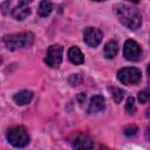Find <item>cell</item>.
<instances>
[{
	"label": "cell",
	"instance_id": "6da1fadb",
	"mask_svg": "<svg viewBox=\"0 0 150 150\" xmlns=\"http://www.w3.org/2000/svg\"><path fill=\"white\" fill-rule=\"evenodd\" d=\"M116 14L122 25L129 29H137L142 25V15L139 11L129 5H120L116 7Z\"/></svg>",
	"mask_w": 150,
	"mask_h": 150
},
{
	"label": "cell",
	"instance_id": "7a4b0ae2",
	"mask_svg": "<svg viewBox=\"0 0 150 150\" xmlns=\"http://www.w3.org/2000/svg\"><path fill=\"white\" fill-rule=\"evenodd\" d=\"M33 42H34V34L32 32H21L4 36V43L9 50L29 47L33 45Z\"/></svg>",
	"mask_w": 150,
	"mask_h": 150
},
{
	"label": "cell",
	"instance_id": "3957f363",
	"mask_svg": "<svg viewBox=\"0 0 150 150\" xmlns=\"http://www.w3.org/2000/svg\"><path fill=\"white\" fill-rule=\"evenodd\" d=\"M7 139L15 148H23L29 143V135L25 127L18 125L8 130Z\"/></svg>",
	"mask_w": 150,
	"mask_h": 150
},
{
	"label": "cell",
	"instance_id": "277c9868",
	"mask_svg": "<svg viewBox=\"0 0 150 150\" xmlns=\"http://www.w3.org/2000/svg\"><path fill=\"white\" fill-rule=\"evenodd\" d=\"M141 70L135 67H127L122 68L117 71V79L125 86L137 84L141 81Z\"/></svg>",
	"mask_w": 150,
	"mask_h": 150
},
{
	"label": "cell",
	"instance_id": "5b68a950",
	"mask_svg": "<svg viewBox=\"0 0 150 150\" xmlns=\"http://www.w3.org/2000/svg\"><path fill=\"white\" fill-rule=\"evenodd\" d=\"M62 52H63V48L60 45H52L48 48L47 55L45 59V62L47 63V66H49L50 68H57L62 61Z\"/></svg>",
	"mask_w": 150,
	"mask_h": 150
},
{
	"label": "cell",
	"instance_id": "8992f818",
	"mask_svg": "<svg viewBox=\"0 0 150 150\" xmlns=\"http://www.w3.org/2000/svg\"><path fill=\"white\" fill-rule=\"evenodd\" d=\"M123 55L129 61H137L139 59V56H141V47H139V45L136 41L131 40V39L127 40L124 42Z\"/></svg>",
	"mask_w": 150,
	"mask_h": 150
},
{
	"label": "cell",
	"instance_id": "52a82bcc",
	"mask_svg": "<svg viewBox=\"0 0 150 150\" xmlns=\"http://www.w3.org/2000/svg\"><path fill=\"white\" fill-rule=\"evenodd\" d=\"M102 38H103V35H102L101 30L95 27H88L84 29L83 40L90 47H97L101 43Z\"/></svg>",
	"mask_w": 150,
	"mask_h": 150
},
{
	"label": "cell",
	"instance_id": "ba28073f",
	"mask_svg": "<svg viewBox=\"0 0 150 150\" xmlns=\"http://www.w3.org/2000/svg\"><path fill=\"white\" fill-rule=\"evenodd\" d=\"M71 146L75 149H91L94 146V142L89 135L79 132L71 138Z\"/></svg>",
	"mask_w": 150,
	"mask_h": 150
},
{
	"label": "cell",
	"instance_id": "9c48e42d",
	"mask_svg": "<svg viewBox=\"0 0 150 150\" xmlns=\"http://www.w3.org/2000/svg\"><path fill=\"white\" fill-rule=\"evenodd\" d=\"M105 107V101L104 97L101 95H95L91 97L90 103H89V108H88V112L89 114H95L98 111H102Z\"/></svg>",
	"mask_w": 150,
	"mask_h": 150
},
{
	"label": "cell",
	"instance_id": "30bf717a",
	"mask_svg": "<svg viewBox=\"0 0 150 150\" xmlns=\"http://www.w3.org/2000/svg\"><path fill=\"white\" fill-rule=\"evenodd\" d=\"M33 98V93L30 90H21L18 91L14 96H13V101L18 104V105H25L28 104Z\"/></svg>",
	"mask_w": 150,
	"mask_h": 150
},
{
	"label": "cell",
	"instance_id": "8fae6325",
	"mask_svg": "<svg viewBox=\"0 0 150 150\" xmlns=\"http://www.w3.org/2000/svg\"><path fill=\"white\" fill-rule=\"evenodd\" d=\"M68 57H69V61L74 64H82L84 62V56H83L82 52L80 50V48H77V47H71L69 49Z\"/></svg>",
	"mask_w": 150,
	"mask_h": 150
},
{
	"label": "cell",
	"instance_id": "7c38bea8",
	"mask_svg": "<svg viewBox=\"0 0 150 150\" xmlns=\"http://www.w3.org/2000/svg\"><path fill=\"white\" fill-rule=\"evenodd\" d=\"M29 14H30V9H29L28 6H25V5H19V6H16V7L13 9V12H12L13 18H14L15 20H19V21L25 20Z\"/></svg>",
	"mask_w": 150,
	"mask_h": 150
},
{
	"label": "cell",
	"instance_id": "4fadbf2b",
	"mask_svg": "<svg viewBox=\"0 0 150 150\" xmlns=\"http://www.w3.org/2000/svg\"><path fill=\"white\" fill-rule=\"evenodd\" d=\"M117 50H118L117 42L114 41V40H110L104 46V56L107 59H114L117 54Z\"/></svg>",
	"mask_w": 150,
	"mask_h": 150
},
{
	"label": "cell",
	"instance_id": "5bb4252c",
	"mask_svg": "<svg viewBox=\"0 0 150 150\" xmlns=\"http://www.w3.org/2000/svg\"><path fill=\"white\" fill-rule=\"evenodd\" d=\"M53 11V4L50 0H41L39 8H38V14L40 16H48Z\"/></svg>",
	"mask_w": 150,
	"mask_h": 150
},
{
	"label": "cell",
	"instance_id": "9a60e30c",
	"mask_svg": "<svg viewBox=\"0 0 150 150\" xmlns=\"http://www.w3.org/2000/svg\"><path fill=\"white\" fill-rule=\"evenodd\" d=\"M108 89H109V91H110L114 101L116 103H121V101L123 100V96H124V91L122 89L117 88V87H109Z\"/></svg>",
	"mask_w": 150,
	"mask_h": 150
},
{
	"label": "cell",
	"instance_id": "2e32d148",
	"mask_svg": "<svg viewBox=\"0 0 150 150\" xmlns=\"http://www.w3.org/2000/svg\"><path fill=\"white\" fill-rule=\"evenodd\" d=\"M137 97H138V101L141 103H148V102H150V84H149L148 88L141 90L138 93Z\"/></svg>",
	"mask_w": 150,
	"mask_h": 150
},
{
	"label": "cell",
	"instance_id": "e0dca14e",
	"mask_svg": "<svg viewBox=\"0 0 150 150\" xmlns=\"http://www.w3.org/2000/svg\"><path fill=\"white\" fill-rule=\"evenodd\" d=\"M125 111L130 115L135 114L136 111V105H135V98L134 97H128L127 104H125Z\"/></svg>",
	"mask_w": 150,
	"mask_h": 150
},
{
	"label": "cell",
	"instance_id": "ac0fdd59",
	"mask_svg": "<svg viewBox=\"0 0 150 150\" xmlns=\"http://www.w3.org/2000/svg\"><path fill=\"white\" fill-rule=\"evenodd\" d=\"M137 132V127L136 125H129L124 129V135L125 136H134Z\"/></svg>",
	"mask_w": 150,
	"mask_h": 150
},
{
	"label": "cell",
	"instance_id": "d6986e66",
	"mask_svg": "<svg viewBox=\"0 0 150 150\" xmlns=\"http://www.w3.org/2000/svg\"><path fill=\"white\" fill-rule=\"evenodd\" d=\"M33 0H20V4L19 5H25V6H28V4H30Z\"/></svg>",
	"mask_w": 150,
	"mask_h": 150
},
{
	"label": "cell",
	"instance_id": "ffe728a7",
	"mask_svg": "<svg viewBox=\"0 0 150 150\" xmlns=\"http://www.w3.org/2000/svg\"><path fill=\"white\" fill-rule=\"evenodd\" d=\"M146 137H148V139L150 141V124H149L148 128H146Z\"/></svg>",
	"mask_w": 150,
	"mask_h": 150
},
{
	"label": "cell",
	"instance_id": "44dd1931",
	"mask_svg": "<svg viewBox=\"0 0 150 150\" xmlns=\"http://www.w3.org/2000/svg\"><path fill=\"white\" fill-rule=\"evenodd\" d=\"M146 73H148V76H149V81H150V63L148 64V68H146Z\"/></svg>",
	"mask_w": 150,
	"mask_h": 150
},
{
	"label": "cell",
	"instance_id": "7402d4cb",
	"mask_svg": "<svg viewBox=\"0 0 150 150\" xmlns=\"http://www.w3.org/2000/svg\"><path fill=\"white\" fill-rule=\"evenodd\" d=\"M145 115H146V117H150V108L146 110V114H145Z\"/></svg>",
	"mask_w": 150,
	"mask_h": 150
},
{
	"label": "cell",
	"instance_id": "603a6c76",
	"mask_svg": "<svg viewBox=\"0 0 150 150\" xmlns=\"http://www.w3.org/2000/svg\"><path fill=\"white\" fill-rule=\"evenodd\" d=\"M128 1H131V2H134V4H137L139 0H128Z\"/></svg>",
	"mask_w": 150,
	"mask_h": 150
},
{
	"label": "cell",
	"instance_id": "cb8c5ba5",
	"mask_svg": "<svg viewBox=\"0 0 150 150\" xmlns=\"http://www.w3.org/2000/svg\"><path fill=\"white\" fill-rule=\"evenodd\" d=\"M93 1H105V0H93Z\"/></svg>",
	"mask_w": 150,
	"mask_h": 150
}]
</instances>
